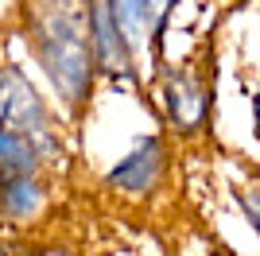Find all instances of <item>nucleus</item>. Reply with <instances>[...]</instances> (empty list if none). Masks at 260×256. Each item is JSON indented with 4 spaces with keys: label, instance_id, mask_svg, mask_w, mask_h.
I'll use <instances>...</instances> for the list:
<instances>
[{
    "label": "nucleus",
    "instance_id": "nucleus-1",
    "mask_svg": "<svg viewBox=\"0 0 260 256\" xmlns=\"http://www.w3.org/2000/svg\"><path fill=\"white\" fill-rule=\"evenodd\" d=\"M23 39L58 105L78 117L98 82L86 0H23Z\"/></svg>",
    "mask_w": 260,
    "mask_h": 256
},
{
    "label": "nucleus",
    "instance_id": "nucleus-2",
    "mask_svg": "<svg viewBox=\"0 0 260 256\" xmlns=\"http://www.w3.org/2000/svg\"><path fill=\"white\" fill-rule=\"evenodd\" d=\"M0 124L31 140L43 163L62 159V136H58V113L43 97V89L27 78L16 62H0Z\"/></svg>",
    "mask_w": 260,
    "mask_h": 256
},
{
    "label": "nucleus",
    "instance_id": "nucleus-3",
    "mask_svg": "<svg viewBox=\"0 0 260 256\" xmlns=\"http://www.w3.org/2000/svg\"><path fill=\"white\" fill-rule=\"evenodd\" d=\"M163 117L179 136H194L210 120V85L202 74H194L190 66H171L163 70Z\"/></svg>",
    "mask_w": 260,
    "mask_h": 256
},
{
    "label": "nucleus",
    "instance_id": "nucleus-4",
    "mask_svg": "<svg viewBox=\"0 0 260 256\" xmlns=\"http://www.w3.org/2000/svg\"><path fill=\"white\" fill-rule=\"evenodd\" d=\"M167 175V144L159 132H148L105 171V186L128 198H148Z\"/></svg>",
    "mask_w": 260,
    "mask_h": 256
},
{
    "label": "nucleus",
    "instance_id": "nucleus-5",
    "mask_svg": "<svg viewBox=\"0 0 260 256\" xmlns=\"http://www.w3.org/2000/svg\"><path fill=\"white\" fill-rule=\"evenodd\" d=\"M47 206L43 175H0V213L8 221H31Z\"/></svg>",
    "mask_w": 260,
    "mask_h": 256
},
{
    "label": "nucleus",
    "instance_id": "nucleus-6",
    "mask_svg": "<svg viewBox=\"0 0 260 256\" xmlns=\"http://www.w3.org/2000/svg\"><path fill=\"white\" fill-rule=\"evenodd\" d=\"M113 12H117V23L124 39H128L132 51H144L155 43V12H152V0H109Z\"/></svg>",
    "mask_w": 260,
    "mask_h": 256
},
{
    "label": "nucleus",
    "instance_id": "nucleus-7",
    "mask_svg": "<svg viewBox=\"0 0 260 256\" xmlns=\"http://www.w3.org/2000/svg\"><path fill=\"white\" fill-rule=\"evenodd\" d=\"M0 175H43V155L31 140L0 124Z\"/></svg>",
    "mask_w": 260,
    "mask_h": 256
},
{
    "label": "nucleus",
    "instance_id": "nucleus-8",
    "mask_svg": "<svg viewBox=\"0 0 260 256\" xmlns=\"http://www.w3.org/2000/svg\"><path fill=\"white\" fill-rule=\"evenodd\" d=\"M237 206H241V213H245V221H249L252 229H256V237H260V182L256 186H241Z\"/></svg>",
    "mask_w": 260,
    "mask_h": 256
},
{
    "label": "nucleus",
    "instance_id": "nucleus-9",
    "mask_svg": "<svg viewBox=\"0 0 260 256\" xmlns=\"http://www.w3.org/2000/svg\"><path fill=\"white\" fill-rule=\"evenodd\" d=\"M175 4H179V0H152V12H155V43H159V31H163V23H167V16H171Z\"/></svg>",
    "mask_w": 260,
    "mask_h": 256
},
{
    "label": "nucleus",
    "instance_id": "nucleus-10",
    "mask_svg": "<svg viewBox=\"0 0 260 256\" xmlns=\"http://www.w3.org/2000/svg\"><path fill=\"white\" fill-rule=\"evenodd\" d=\"M252 124H256V132H260V93L252 97Z\"/></svg>",
    "mask_w": 260,
    "mask_h": 256
}]
</instances>
